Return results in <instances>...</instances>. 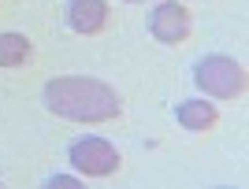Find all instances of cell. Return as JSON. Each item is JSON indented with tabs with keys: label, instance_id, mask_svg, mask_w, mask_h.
<instances>
[{
	"label": "cell",
	"instance_id": "obj_1",
	"mask_svg": "<svg viewBox=\"0 0 249 189\" xmlns=\"http://www.w3.org/2000/svg\"><path fill=\"white\" fill-rule=\"evenodd\" d=\"M45 108L67 123H108L119 115V93L101 78H82V74H60L45 82Z\"/></svg>",
	"mask_w": 249,
	"mask_h": 189
},
{
	"label": "cell",
	"instance_id": "obj_2",
	"mask_svg": "<svg viewBox=\"0 0 249 189\" xmlns=\"http://www.w3.org/2000/svg\"><path fill=\"white\" fill-rule=\"evenodd\" d=\"M194 82L201 93L216 96V100H234L246 93V71L231 56H205L194 67Z\"/></svg>",
	"mask_w": 249,
	"mask_h": 189
},
{
	"label": "cell",
	"instance_id": "obj_3",
	"mask_svg": "<svg viewBox=\"0 0 249 189\" xmlns=\"http://www.w3.org/2000/svg\"><path fill=\"white\" fill-rule=\"evenodd\" d=\"M67 156H71V167L78 174H89V178H108L119 171V152L104 137H78V141H71Z\"/></svg>",
	"mask_w": 249,
	"mask_h": 189
},
{
	"label": "cell",
	"instance_id": "obj_4",
	"mask_svg": "<svg viewBox=\"0 0 249 189\" xmlns=\"http://www.w3.org/2000/svg\"><path fill=\"white\" fill-rule=\"evenodd\" d=\"M149 30L160 45H182L190 37V11L175 0H160L153 8V19H149Z\"/></svg>",
	"mask_w": 249,
	"mask_h": 189
},
{
	"label": "cell",
	"instance_id": "obj_5",
	"mask_svg": "<svg viewBox=\"0 0 249 189\" xmlns=\"http://www.w3.org/2000/svg\"><path fill=\"white\" fill-rule=\"evenodd\" d=\"M67 26L74 33H86L93 37L108 26V4L104 0H71L67 4Z\"/></svg>",
	"mask_w": 249,
	"mask_h": 189
},
{
	"label": "cell",
	"instance_id": "obj_6",
	"mask_svg": "<svg viewBox=\"0 0 249 189\" xmlns=\"http://www.w3.org/2000/svg\"><path fill=\"white\" fill-rule=\"evenodd\" d=\"M175 119H178V126H186V130H194V134H205V130L216 126L219 111L208 104L205 96H190V100H182V104L175 108Z\"/></svg>",
	"mask_w": 249,
	"mask_h": 189
},
{
	"label": "cell",
	"instance_id": "obj_7",
	"mask_svg": "<svg viewBox=\"0 0 249 189\" xmlns=\"http://www.w3.org/2000/svg\"><path fill=\"white\" fill-rule=\"evenodd\" d=\"M30 52L34 48L22 33H0V67H22Z\"/></svg>",
	"mask_w": 249,
	"mask_h": 189
},
{
	"label": "cell",
	"instance_id": "obj_8",
	"mask_svg": "<svg viewBox=\"0 0 249 189\" xmlns=\"http://www.w3.org/2000/svg\"><path fill=\"white\" fill-rule=\"evenodd\" d=\"M45 186H49V189H56V186H63V189H74V186H78V178H67V174H52V178L45 182Z\"/></svg>",
	"mask_w": 249,
	"mask_h": 189
},
{
	"label": "cell",
	"instance_id": "obj_9",
	"mask_svg": "<svg viewBox=\"0 0 249 189\" xmlns=\"http://www.w3.org/2000/svg\"><path fill=\"white\" fill-rule=\"evenodd\" d=\"M123 4H149V0H123Z\"/></svg>",
	"mask_w": 249,
	"mask_h": 189
}]
</instances>
